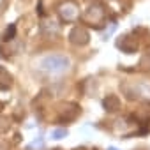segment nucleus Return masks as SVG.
Returning <instances> with one entry per match:
<instances>
[{"mask_svg": "<svg viewBox=\"0 0 150 150\" xmlns=\"http://www.w3.org/2000/svg\"><path fill=\"white\" fill-rule=\"evenodd\" d=\"M39 69L48 72V74H64L65 71L71 69V58L62 53H53L46 55L39 62Z\"/></svg>", "mask_w": 150, "mask_h": 150, "instance_id": "1", "label": "nucleus"}, {"mask_svg": "<svg viewBox=\"0 0 150 150\" xmlns=\"http://www.w3.org/2000/svg\"><path fill=\"white\" fill-rule=\"evenodd\" d=\"M81 21L85 23V25H88V27H103V23L106 21V7L103 6V4H99V2H96V4H90L87 9H85V13L81 14Z\"/></svg>", "mask_w": 150, "mask_h": 150, "instance_id": "2", "label": "nucleus"}, {"mask_svg": "<svg viewBox=\"0 0 150 150\" xmlns=\"http://www.w3.org/2000/svg\"><path fill=\"white\" fill-rule=\"evenodd\" d=\"M124 96L131 101L134 99H143V101H150V81L143 80V81H136L132 85H122Z\"/></svg>", "mask_w": 150, "mask_h": 150, "instance_id": "3", "label": "nucleus"}, {"mask_svg": "<svg viewBox=\"0 0 150 150\" xmlns=\"http://www.w3.org/2000/svg\"><path fill=\"white\" fill-rule=\"evenodd\" d=\"M57 11H58L60 20L65 21V23H72L80 18V7H78L76 2H72V0H64Z\"/></svg>", "mask_w": 150, "mask_h": 150, "instance_id": "4", "label": "nucleus"}, {"mask_svg": "<svg viewBox=\"0 0 150 150\" xmlns=\"http://www.w3.org/2000/svg\"><path fill=\"white\" fill-rule=\"evenodd\" d=\"M69 42L74 46H87L90 42V34L85 27L76 25L69 30Z\"/></svg>", "mask_w": 150, "mask_h": 150, "instance_id": "5", "label": "nucleus"}, {"mask_svg": "<svg viewBox=\"0 0 150 150\" xmlns=\"http://www.w3.org/2000/svg\"><path fill=\"white\" fill-rule=\"evenodd\" d=\"M117 48H118L120 51L127 53V55H132V53L138 51L139 41L134 37V34H125V35H122V37L117 41Z\"/></svg>", "mask_w": 150, "mask_h": 150, "instance_id": "6", "label": "nucleus"}, {"mask_svg": "<svg viewBox=\"0 0 150 150\" xmlns=\"http://www.w3.org/2000/svg\"><path fill=\"white\" fill-rule=\"evenodd\" d=\"M80 115V106L76 103H67L60 111V122H72Z\"/></svg>", "mask_w": 150, "mask_h": 150, "instance_id": "7", "label": "nucleus"}, {"mask_svg": "<svg viewBox=\"0 0 150 150\" xmlns=\"http://www.w3.org/2000/svg\"><path fill=\"white\" fill-rule=\"evenodd\" d=\"M122 103H120V97L115 96V94H108L104 99H103V108L108 111V113H117L120 110Z\"/></svg>", "mask_w": 150, "mask_h": 150, "instance_id": "8", "label": "nucleus"}, {"mask_svg": "<svg viewBox=\"0 0 150 150\" xmlns=\"http://www.w3.org/2000/svg\"><path fill=\"white\" fill-rule=\"evenodd\" d=\"M13 83H14L13 74H11V72H9L6 67H0V90H2V92H7V90H11Z\"/></svg>", "mask_w": 150, "mask_h": 150, "instance_id": "9", "label": "nucleus"}, {"mask_svg": "<svg viewBox=\"0 0 150 150\" xmlns=\"http://www.w3.org/2000/svg\"><path fill=\"white\" fill-rule=\"evenodd\" d=\"M41 28H42V32H48V34H53V32H55V34H57L60 27H58V23H57L53 18H46V20L42 21Z\"/></svg>", "mask_w": 150, "mask_h": 150, "instance_id": "10", "label": "nucleus"}, {"mask_svg": "<svg viewBox=\"0 0 150 150\" xmlns=\"http://www.w3.org/2000/svg\"><path fill=\"white\" fill-rule=\"evenodd\" d=\"M14 35H16V25L14 23H11V25H7V28L4 30V34H2V39L4 42H9V41H13L14 39Z\"/></svg>", "mask_w": 150, "mask_h": 150, "instance_id": "11", "label": "nucleus"}, {"mask_svg": "<svg viewBox=\"0 0 150 150\" xmlns=\"http://www.w3.org/2000/svg\"><path fill=\"white\" fill-rule=\"evenodd\" d=\"M67 134H69V131L64 129V127H55V129H51V132H50V136H51L53 139H57V141L67 138Z\"/></svg>", "mask_w": 150, "mask_h": 150, "instance_id": "12", "label": "nucleus"}, {"mask_svg": "<svg viewBox=\"0 0 150 150\" xmlns=\"http://www.w3.org/2000/svg\"><path fill=\"white\" fill-rule=\"evenodd\" d=\"M9 129H11V120H9L6 115L0 113V134L9 132Z\"/></svg>", "mask_w": 150, "mask_h": 150, "instance_id": "13", "label": "nucleus"}, {"mask_svg": "<svg viewBox=\"0 0 150 150\" xmlns=\"http://www.w3.org/2000/svg\"><path fill=\"white\" fill-rule=\"evenodd\" d=\"M139 69H143V71H148V69H150V51H146V53L141 57V60H139Z\"/></svg>", "mask_w": 150, "mask_h": 150, "instance_id": "14", "label": "nucleus"}, {"mask_svg": "<svg viewBox=\"0 0 150 150\" xmlns=\"http://www.w3.org/2000/svg\"><path fill=\"white\" fill-rule=\"evenodd\" d=\"M117 30V23L115 21H111L108 27H106V30H104V34H103V39H108L110 35H113V32Z\"/></svg>", "mask_w": 150, "mask_h": 150, "instance_id": "15", "label": "nucleus"}, {"mask_svg": "<svg viewBox=\"0 0 150 150\" xmlns=\"http://www.w3.org/2000/svg\"><path fill=\"white\" fill-rule=\"evenodd\" d=\"M0 150H9V146H7L4 141H0Z\"/></svg>", "mask_w": 150, "mask_h": 150, "instance_id": "16", "label": "nucleus"}, {"mask_svg": "<svg viewBox=\"0 0 150 150\" xmlns=\"http://www.w3.org/2000/svg\"><path fill=\"white\" fill-rule=\"evenodd\" d=\"M108 150H118V148H115V146H110V148H108Z\"/></svg>", "mask_w": 150, "mask_h": 150, "instance_id": "17", "label": "nucleus"}]
</instances>
